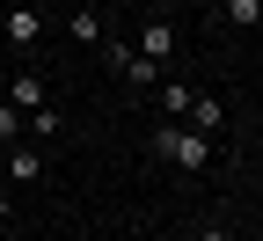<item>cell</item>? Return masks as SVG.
<instances>
[{"instance_id":"6da1fadb","label":"cell","mask_w":263,"mask_h":241,"mask_svg":"<svg viewBox=\"0 0 263 241\" xmlns=\"http://www.w3.org/2000/svg\"><path fill=\"white\" fill-rule=\"evenodd\" d=\"M154 154L168 161V168H183V176H197V168L212 161V132H190V124H161V132H154Z\"/></svg>"},{"instance_id":"7a4b0ae2","label":"cell","mask_w":263,"mask_h":241,"mask_svg":"<svg viewBox=\"0 0 263 241\" xmlns=\"http://www.w3.org/2000/svg\"><path fill=\"white\" fill-rule=\"evenodd\" d=\"M110 66H117V73H124L132 88H154V81H161V66H154L139 44H110Z\"/></svg>"},{"instance_id":"3957f363","label":"cell","mask_w":263,"mask_h":241,"mask_svg":"<svg viewBox=\"0 0 263 241\" xmlns=\"http://www.w3.org/2000/svg\"><path fill=\"white\" fill-rule=\"evenodd\" d=\"M0 37H8L15 51H29V44L44 37V15H37V8H8V15H0Z\"/></svg>"},{"instance_id":"277c9868","label":"cell","mask_w":263,"mask_h":241,"mask_svg":"<svg viewBox=\"0 0 263 241\" xmlns=\"http://www.w3.org/2000/svg\"><path fill=\"white\" fill-rule=\"evenodd\" d=\"M0 176L37 183V176H44V154H37V146H22V139H15V146H0Z\"/></svg>"},{"instance_id":"5b68a950","label":"cell","mask_w":263,"mask_h":241,"mask_svg":"<svg viewBox=\"0 0 263 241\" xmlns=\"http://www.w3.org/2000/svg\"><path fill=\"white\" fill-rule=\"evenodd\" d=\"M139 51L161 66V59H176V29L168 22H161V15H146V29H139Z\"/></svg>"},{"instance_id":"8992f818","label":"cell","mask_w":263,"mask_h":241,"mask_svg":"<svg viewBox=\"0 0 263 241\" xmlns=\"http://www.w3.org/2000/svg\"><path fill=\"white\" fill-rule=\"evenodd\" d=\"M8 102H15L22 117H29V110H44V73H15V81H8Z\"/></svg>"},{"instance_id":"52a82bcc","label":"cell","mask_w":263,"mask_h":241,"mask_svg":"<svg viewBox=\"0 0 263 241\" xmlns=\"http://www.w3.org/2000/svg\"><path fill=\"white\" fill-rule=\"evenodd\" d=\"M66 37H73V44H95V37H103V15H95V8H73V15H66Z\"/></svg>"},{"instance_id":"ba28073f","label":"cell","mask_w":263,"mask_h":241,"mask_svg":"<svg viewBox=\"0 0 263 241\" xmlns=\"http://www.w3.org/2000/svg\"><path fill=\"white\" fill-rule=\"evenodd\" d=\"M22 132H29V117L15 110V102H0V146H15V139H22Z\"/></svg>"},{"instance_id":"9c48e42d","label":"cell","mask_w":263,"mask_h":241,"mask_svg":"<svg viewBox=\"0 0 263 241\" xmlns=\"http://www.w3.org/2000/svg\"><path fill=\"white\" fill-rule=\"evenodd\" d=\"M190 132H219V102H212V95L190 102Z\"/></svg>"},{"instance_id":"30bf717a","label":"cell","mask_w":263,"mask_h":241,"mask_svg":"<svg viewBox=\"0 0 263 241\" xmlns=\"http://www.w3.org/2000/svg\"><path fill=\"white\" fill-rule=\"evenodd\" d=\"M190 102H197V95H190L183 81H176V88H161V117H190Z\"/></svg>"},{"instance_id":"8fae6325","label":"cell","mask_w":263,"mask_h":241,"mask_svg":"<svg viewBox=\"0 0 263 241\" xmlns=\"http://www.w3.org/2000/svg\"><path fill=\"white\" fill-rule=\"evenodd\" d=\"M227 22H234V29H256L263 22V0H227Z\"/></svg>"},{"instance_id":"7c38bea8","label":"cell","mask_w":263,"mask_h":241,"mask_svg":"<svg viewBox=\"0 0 263 241\" xmlns=\"http://www.w3.org/2000/svg\"><path fill=\"white\" fill-rule=\"evenodd\" d=\"M29 139H59V117H51V102H44V110H29Z\"/></svg>"},{"instance_id":"4fadbf2b","label":"cell","mask_w":263,"mask_h":241,"mask_svg":"<svg viewBox=\"0 0 263 241\" xmlns=\"http://www.w3.org/2000/svg\"><path fill=\"white\" fill-rule=\"evenodd\" d=\"M197 241H234V234H227V227H205V234H197Z\"/></svg>"},{"instance_id":"5bb4252c","label":"cell","mask_w":263,"mask_h":241,"mask_svg":"<svg viewBox=\"0 0 263 241\" xmlns=\"http://www.w3.org/2000/svg\"><path fill=\"white\" fill-rule=\"evenodd\" d=\"M8 205H15V197H8V183H0V219H8Z\"/></svg>"},{"instance_id":"9a60e30c","label":"cell","mask_w":263,"mask_h":241,"mask_svg":"<svg viewBox=\"0 0 263 241\" xmlns=\"http://www.w3.org/2000/svg\"><path fill=\"white\" fill-rule=\"evenodd\" d=\"M81 8H95V0H81Z\"/></svg>"}]
</instances>
